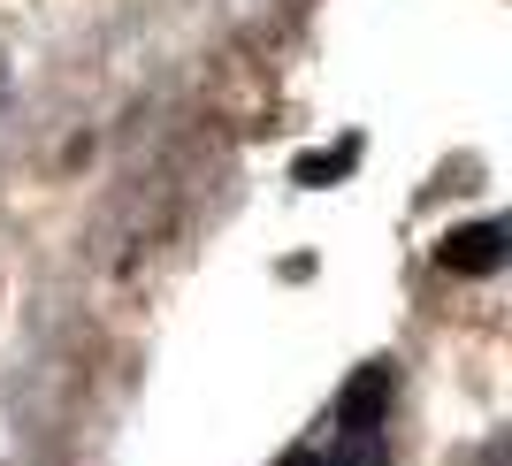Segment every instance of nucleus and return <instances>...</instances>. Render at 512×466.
<instances>
[{
	"label": "nucleus",
	"mask_w": 512,
	"mask_h": 466,
	"mask_svg": "<svg viewBox=\"0 0 512 466\" xmlns=\"http://www.w3.org/2000/svg\"><path fill=\"white\" fill-rule=\"evenodd\" d=\"M505 253H512V230L490 214V222H459V230L436 245V268H444V276H497Z\"/></svg>",
	"instance_id": "f257e3e1"
},
{
	"label": "nucleus",
	"mask_w": 512,
	"mask_h": 466,
	"mask_svg": "<svg viewBox=\"0 0 512 466\" xmlns=\"http://www.w3.org/2000/svg\"><path fill=\"white\" fill-rule=\"evenodd\" d=\"M390 390H398L390 360L352 367V382H344V398H337V428H383L390 421Z\"/></svg>",
	"instance_id": "f03ea898"
},
{
	"label": "nucleus",
	"mask_w": 512,
	"mask_h": 466,
	"mask_svg": "<svg viewBox=\"0 0 512 466\" xmlns=\"http://www.w3.org/2000/svg\"><path fill=\"white\" fill-rule=\"evenodd\" d=\"M352 169H360V138H337V153H306L299 169H291V184L314 191V184H337V176H352Z\"/></svg>",
	"instance_id": "7ed1b4c3"
},
{
	"label": "nucleus",
	"mask_w": 512,
	"mask_h": 466,
	"mask_svg": "<svg viewBox=\"0 0 512 466\" xmlns=\"http://www.w3.org/2000/svg\"><path fill=\"white\" fill-rule=\"evenodd\" d=\"M505 459H512L505 444H482V459H474V466H505Z\"/></svg>",
	"instance_id": "20e7f679"
},
{
	"label": "nucleus",
	"mask_w": 512,
	"mask_h": 466,
	"mask_svg": "<svg viewBox=\"0 0 512 466\" xmlns=\"http://www.w3.org/2000/svg\"><path fill=\"white\" fill-rule=\"evenodd\" d=\"M283 466H321V451H291V459H283Z\"/></svg>",
	"instance_id": "39448f33"
}]
</instances>
